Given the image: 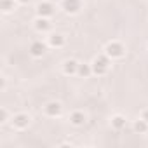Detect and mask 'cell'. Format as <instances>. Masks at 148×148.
I'll return each instance as SVG.
<instances>
[{
    "label": "cell",
    "mask_w": 148,
    "mask_h": 148,
    "mask_svg": "<svg viewBox=\"0 0 148 148\" xmlns=\"http://www.w3.org/2000/svg\"><path fill=\"white\" fill-rule=\"evenodd\" d=\"M91 66H92V75H96V77H105L106 73L110 71L112 59L103 52V54H98V56L91 61Z\"/></svg>",
    "instance_id": "1"
},
{
    "label": "cell",
    "mask_w": 148,
    "mask_h": 148,
    "mask_svg": "<svg viewBox=\"0 0 148 148\" xmlns=\"http://www.w3.org/2000/svg\"><path fill=\"white\" fill-rule=\"evenodd\" d=\"M103 52H105L112 61H113V59H122V58L125 56V45H124L120 40H110V42L105 45Z\"/></svg>",
    "instance_id": "2"
},
{
    "label": "cell",
    "mask_w": 148,
    "mask_h": 148,
    "mask_svg": "<svg viewBox=\"0 0 148 148\" xmlns=\"http://www.w3.org/2000/svg\"><path fill=\"white\" fill-rule=\"evenodd\" d=\"M32 124V117L25 112H19V113H14L12 119H11V125L16 129V131H25L28 129V125Z\"/></svg>",
    "instance_id": "3"
},
{
    "label": "cell",
    "mask_w": 148,
    "mask_h": 148,
    "mask_svg": "<svg viewBox=\"0 0 148 148\" xmlns=\"http://www.w3.org/2000/svg\"><path fill=\"white\" fill-rule=\"evenodd\" d=\"M84 7V2L82 0H61V9L63 12L70 14V16H75L82 11Z\"/></svg>",
    "instance_id": "4"
},
{
    "label": "cell",
    "mask_w": 148,
    "mask_h": 148,
    "mask_svg": "<svg viewBox=\"0 0 148 148\" xmlns=\"http://www.w3.org/2000/svg\"><path fill=\"white\" fill-rule=\"evenodd\" d=\"M47 42H42V40H33L32 44H30V47H28V52H30V56L32 58H35V59H38V58H44L45 56V52H47Z\"/></svg>",
    "instance_id": "5"
},
{
    "label": "cell",
    "mask_w": 148,
    "mask_h": 148,
    "mask_svg": "<svg viewBox=\"0 0 148 148\" xmlns=\"http://www.w3.org/2000/svg\"><path fill=\"white\" fill-rule=\"evenodd\" d=\"M61 113H63V106H61L59 101H49V103L44 105V115L45 117L58 119V117H61Z\"/></svg>",
    "instance_id": "6"
},
{
    "label": "cell",
    "mask_w": 148,
    "mask_h": 148,
    "mask_svg": "<svg viewBox=\"0 0 148 148\" xmlns=\"http://www.w3.org/2000/svg\"><path fill=\"white\" fill-rule=\"evenodd\" d=\"M79 64H80V61L73 59V58H68V59L63 61V64H61V71L64 73L66 77H73V75H77Z\"/></svg>",
    "instance_id": "7"
},
{
    "label": "cell",
    "mask_w": 148,
    "mask_h": 148,
    "mask_svg": "<svg viewBox=\"0 0 148 148\" xmlns=\"http://www.w3.org/2000/svg\"><path fill=\"white\" fill-rule=\"evenodd\" d=\"M47 45L52 47V49H63L66 45V37L63 33H58V32H52L49 33L47 37Z\"/></svg>",
    "instance_id": "8"
},
{
    "label": "cell",
    "mask_w": 148,
    "mask_h": 148,
    "mask_svg": "<svg viewBox=\"0 0 148 148\" xmlns=\"http://www.w3.org/2000/svg\"><path fill=\"white\" fill-rule=\"evenodd\" d=\"M56 11V5L49 0H42L40 4H37V16H42V18H51Z\"/></svg>",
    "instance_id": "9"
},
{
    "label": "cell",
    "mask_w": 148,
    "mask_h": 148,
    "mask_svg": "<svg viewBox=\"0 0 148 148\" xmlns=\"http://www.w3.org/2000/svg\"><path fill=\"white\" fill-rule=\"evenodd\" d=\"M33 28H35L38 33H49V32H51V28H52V25H51L49 18L37 16V18L33 19Z\"/></svg>",
    "instance_id": "10"
},
{
    "label": "cell",
    "mask_w": 148,
    "mask_h": 148,
    "mask_svg": "<svg viewBox=\"0 0 148 148\" xmlns=\"http://www.w3.org/2000/svg\"><path fill=\"white\" fill-rule=\"evenodd\" d=\"M68 120H70V124H71V125H75V127H82V125L86 124V120H87V115H86L82 110H75V112H71V113H70Z\"/></svg>",
    "instance_id": "11"
},
{
    "label": "cell",
    "mask_w": 148,
    "mask_h": 148,
    "mask_svg": "<svg viewBox=\"0 0 148 148\" xmlns=\"http://www.w3.org/2000/svg\"><path fill=\"white\" fill-rule=\"evenodd\" d=\"M110 125H112V129H113V131H122V129H125L127 120H125V117H124V115L115 113V115H112V119H110Z\"/></svg>",
    "instance_id": "12"
},
{
    "label": "cell",
    "mask_w": 148,
    "mask_h": 148,
    "mask_svg": "<svg viewBox=\"0 0 148 148\" xmlns=\"http://www.w3.org/2000/svg\"><path fill=\"white\" fill-rule=\"evenodd\" d=\"M91 75H92V66H91V63H80L79 64V70H77V77L87 79Z\"/></svg>",
    "instance_id": "13"
},
{
    "label": "cell",
    "mask_w": 148,
    "mask_h": 148,
    "mask_svg": "<svg viewBox=\"0 0 148 148\" xmlns=\"http://www.w3.org/2000/svg\"><path fill=\"white\" fill-rule=\"evenodd\" d=\"M132 129H134V132H138V134H146V132H148V124H146L143 119L138 117V120L132 122Z\"/></svg>",
    "instance_id": "14"
},
{
    "label": "cell",
    "mask_w": 148,
    "mask_h": 148,
    "mask_svg": "<svg viewBox=\"0 0 148 148\" xmlns=\"http://www.w3.org/2000/svg\"><path fill=\"white\" fill-rule=\"evenodd\" d=\"M18 5V0H0V7L4 12H12Z\"/></svg>",
    "instance_id": "15"
},
{
    "label": "cell",
    "mask_w": 148,
    "mask_h": 148,
    "mask_svg": "<svg viewBox=\"0 0 148 148\" xmlns=\"http://www.w3.org/2000/svg\"><path fill=\"white\" fill-rule=\"evenodd\" d=\"M11 115H9V112H7V108H2L0 110V124H7V122H11Z\"/></svg>",
    "instance_id": "16"
},
{
    "label": "cell",
    "mask_w": 148,
    "mask_h": 148,
    "mask_svg": "<svg viewBox=\"0 0 148 148\" xmlns=\"http://www.w3.org/2000/svg\"><path fill=\"white\" fill-rule=\"evenodd\" d=\"M5 86H7V79L2 75V77H0V91H2V92L5 91Z\"/></svg>",
    "instance_id": "17"
},
{
    "label": "cell",
    "mask_w": 148,
    "mask_h": 148,
    "mask_svg": "<svg viewBox=\"0 0 148 148\" xmlns=\"http://www.w3.org/2000/svg\"><path fill=\"white\" fill-rule=\"evenodd\" d=\"M139 119H143L146 124H148V108H145V110H141V113H139Z\"/></svg>",
    "instance_id": "18"
},
{
    "label": "cell",
    "mask_w": 148,
    "mask_h": 148,
    "mask_svg": "<svg viewBox=\"0 0 148 148\" xmlns=\"http://www.w3.org/2000/svg\"><path fill=\"white\" fill-rule=\"evenodd\" d=\"M32 2V0H18V4H21V5H28Z\"/></svg>",
    "instance_id": "19"
},
{
    "label": "cell",
    "mask_w": 148,
    "mask_h": 148,
    "mask_svg": "<svg viewBox=\"0 0 148 148\" xmlns=\"http://www.w3.org/2000/svg\"><path fill=\"white\" fill-rule=\"evenodd\" d=\"M146 49H148V44H146Z\"/></svg>",
    "instance_id": "20"
}]
</instances>
